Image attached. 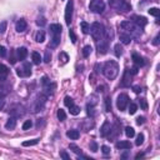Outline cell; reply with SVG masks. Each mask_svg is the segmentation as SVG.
Here are the masks:
<instances>
[{"label":"cell","mask_w":160,"mask_h":160,"mask_svg":"<svg viewBox=\"0 0 160 160\" xmlns=\"http://www.w3.org/2000/svg\"><path fill=\"white\" fill-rule=\"evenodd\" d=\"M153 44H154V45H158V44H159V35H156V38L154 39V42H153Z\"/></svg>","instance_id":"680465c9"},{"label":"cell","mask_w":160,"mask_h":160,"mask_svg":"<svg viewBox=\"0 0 160 160\" xmlns=\"http://www.w3.org/2000/svg\"><path fill=\"white\" fill-rule=\"evenodd\" d=\"M16 127V118L11 116L8 119V121L5 123V129H8V130H13V129H15Z\"/></svg>","instance_id":"7402d4cb"},{"label":"cell","mask_w":160,"mask_h":160,"mask_svg":"<svg viewBox=\"0 0 160 160\" xmlns=\"http://www.w3.org/2000/svg\"><path fill=\"white\" fill-rule=\"evenodd\" d=\"M111 38H113V34H111V29H106L104 33V36L101 39L98 40L96 48H98V53L99 55H105L108 53L109 49V43L111 42Z\"/></svg>","instance_id":"7a4b0ae2"},{"label":"cell","mask_w":160,"mask_h":160,"mask_svg":"<svg viewBox=\"0 0 160 160\" xmlns=\"http://www.w3.org/2000/svg\"><path fill=\"white\" fill-rule=\"evenodd\" d=\"M129 70H130V73L133 74V75H137L138 74V66L137 65H135L134 68H131V69H129Z\"/></svg>","instance_id":"11a10c76"},{"label":"cell","mask_w":160,"mask_h":160,"mask_svg":"<svg viewBox=\"0 0 160 160\" xmlns=\"http://www.w3.org/2000/svg\"><path fill=\"white\" fill-rule=\"evenodd\" d=\"M115 146H116V149H120V150H129V149H131L133 145L128 140H121V141H118Z\"/></svg>","instance_id":"e0dca14e"},{"label":"cell","mask_w":160,"mask_h":160,"mask_svg":"<svg viewBox=\"0 0 160 160\" xmlns=\"http://www.w3.org/2000/svg\"><path fill=\"white\" fill-rule=\"evenodd\" d=\"M4 105H5V100H4V98H3V96H0V110H1V109L4 108Z\"/></svg>","instance_id":"9f6ffc18"},{"label":"cell","mask_w":160,"mask_h":160,"mask_svg":"<svg viewBox=\"0 0 160 160\" xmlns=\"http://www.w3.org/2000/svg\"><path fill=\"white\" fill-rule=\"evenodd\" d=\"M68 60H69V56H68L66 53H60V54H59V61L61 63V65L66 64Z\"/></svg>","instance_id":"f1b7e54d"},{"label":"cell","mask_w":160,"mask_h":160,"mask_svg":"<svg viewBox=\"0 0 160 160\" xmlns=\"http://www.w3.org/2000/svg\"><path fill=\"white\" fill-rule=\"evenodd\" d=\"M89 33L91 34V36H93V39L95 42H98L99 39H101L104 36V33H105V26L103 25L99 21H95L90 25V30Z\"/></svg>","instance_id":"277c9868"},{"label":"cell","mask_w":160,"mask_h":160,"mask_svg":"<svg viewBox=\"0 0 160 160\" xmlns=\"http://www.w3.org/2000/svg\"><path fill=\"white\" fill-rule=\"evenodd\" d=\"M39 143V139H33V140H28V141H24L23 146H34Z\"/></svg>","instance_id":"1f68e13d"},{"label":"cell","mask_w":160,"mask_h":160,"mask_svg":"<svg viewBox=\"0 0 160 160\" xmlns=\"http://www.w3.org/2000/svg\"><path fill=\"white\" fill-rule=\"evenodd\" d=\"M133 23H135L138 26H140V28H144V26L148 24V20H146L144 16H139V15H134L133 16Z\"/></svg>","instance_id":"9a60e30c"},{"label":"cell","mask_w":160,"mask_h":160,"mask_svg":"<svg viewBox=\"0 0 160 160\" xmlns=\"http://www.w3.org/2000/svg\"><path fill=\"white\" fill-rule=\"evenodd\" d=\"M16 74H18V76H30L31 75V65H30V63H24L23 68L16 69Z\"/></svg>","instance_id":"30bf717a"},{"label":"cell","mask_w":160,"mask_h":160,"mask_svg":"<svg viewBox=\"0 0 160 160\" xmlns=\"http://www.w3.org/2000/svg\"><path fill=\"white\" fill-rule=\"evenodd\" d=\"M89 9H90V11L95 13V14H101L105 10V3L103 0H91Z\"/></svg>","instance_id":"52a82bcc"},{"label":"cell","mask_w":160,"mask_h":160,"mask_svg":"<svg viewBox=\"0 0 160 160\" xmlns=\"http://www.w3.org/2000/svg\"><path fill=\"white\" fill-rule=\"evenodd\" d=\"M64 104H65V106H68V108L73 106V105H74V100H73V98H70V96H65V99H64Z\"/></svg>","instance_id":"f35d334b"},{"label":"cell","mask_w":160,"mask_h":160,"mask_svg":"<svg viewBox=\"0 0 160 160\" xmlns=\"http://www.w3.org/2000/svg\"><path fill=\"white\" fill-rule=\"evenodd\" d=\"M103 74L105 75V78L109 80H114L115 78L118 76L119 74V65L116 61L114 60H108L106 63H104L103 65Z\"/></svg>","instance_id":"6da1fadb"},{"label":"cell","mask_w":160,"mask_h":160,"mask_svg":"<svg viewBox=\"0 0 160 160\" xmlns=\"http://www.w3.org/2000/svg\"><path fill=\"white\" fill-rule=\"evenodd\" d=\"M46 100H48V95L44 93L40 94L35 100V104H34V108H33V113H39V111H42L44 106H45Z\"/></svg>","instance_id":"8992f818"},{"label":"cell","mask_w":160,"mask_h":160,"mask_svg":"<svg viewBox=\"0 0 160 160\" xmlns=\"http://www.w3.org/2000/svg\"><path fill=\"white\" fill-rule=\"evenodd\" d=\"M101 151H103L104 155H108V154H110V148L108 145H103L101 146Z\"/></svg>","instance_id":"c3c4849f"},{"label":"cell","mask_w":160,"mask_h":160,"mask_svg":"<svg viewBox=\"0 0 160 160\" xmlns=\"http://www.w3.org/2000/svg\"><path fill=\"white\" fill-rule=\"evenodd\" d=\"M123 31H125L127 34H129V35L134 36V38H139V35H141L143 33V28H140V26H138L135 23H133L131 20H125V21H123L120 24Z\"/></svg>","instance_id":"3957f363"},{"label":"cell","mask_w":160,"mask_h":160,"mask_svg":"<svg viewBox=\"0 0 160 160\" xmlns=\"http://www.w3.org/2000/svg\"><path fill=\"white\" fill-rule=\"evenodd\" d=\"M50 60H52V53H50V50H46L45 52V55H44V63H50Z\"/></svg>","instance_id":"b9f144b4"},{"label":"cell","mask_w":160,"mask_h":160,"mask_svg":"<svg viewBox=\"0 0 160 160\" xmlns=\"http://www.w3.org/2000/svg\"><path fill=\"white\" fill-rule=\"evenodd\" d=\"M69 36H70V40H71V43L73 44H75L76 43V35H75V33H74V30H69Z\"/></svg>","instance_id":"bcb514c9"},{"label":"cell","mask_w":160,"mask_h":160,"mask_svg":"<svg viewBox=\"0 0 160 160\" xmlns=\"http://www.w3.org/2000/svg\"><path fill=\"white\" fill-rule=\"evenodd\" d=\"M61 30H63V28H61L60 24H50L49 26V33L53 35H61Z\"/></svg>","instance_id":"4fadbf2b"},{"label":"cell","mask_w":160,"mask_h":160,"mask_svg":"<svg viewBox=\"0 0 160 160\" xmlns=\"http://www.w3.org/2000/svg\"><path fill=\"white\" fill-rule=\"evenodd\" d=\"M145 154L144 153H139V154H137L135 155V159H140V158H143V156H144Z\"/></svg>","instance_id":"6f0895ef"},{"label":"cell","mask_w":160,"mask_h":160,"mask_svg":"<svg viewBox=\"0 0 160 160\" xmlns=\"http://www.w3.org/2000/svg\"><path fill=\"white\" fill-rule=\"evenodd\" d=\"M73 11H74V0H69L65 6V23L66 25H70V23L73 21Z\"/></svg>","instance_id":"9c48e42d"},{"label":"cell","mask_w":160,"mask_h":160,"mask_svg":"<svg viewBox=\"0 0 160 160\" xmlns=\"http://www.w3.org/2000/svg\"><path fill=\"white\" fill-rule=\"evenodd\" d=\"M137 110H138V105L135 104V103H131V104H130V106H129V113H130V114L133 115V114L137 113Z\"/></svg>","instance_id":"ee69618b"},{"label":"cell","mask_w":160,"mask_h":160,"mask_svg":"<svg viewBox=\"0 0 160 160\" xmlns=\"http://www.w3.org/2000/svg\"><path fill=\"white\" fill-rule=\"evenodd\" d=\"M42 84H43V86H45V85L50 84V80H49V78H48V76H44L43 79H42Z\"/></svg>","instance_id":"816d5d0a"},{"label":"cell","mask_w":160,"mask_h":160,"mask_svg":"<svg viewBox=\"0 0 160 160\" xmlns=\"http://www.w3.org/2000/svg\"><path fill=\"white\" fill-rule=\"evenodd\" d=\"M89 148H90V150L93 151V153H96L98 151V144H96V141H90V145H89Z\"/></svg>","instance_id":"f6af8a7d"},{"label":"cell","mask_w":160,"mask_h":160,"mask_svg":"<svg viewBox=\"0 0 160 160\" xmlns=\"http://www.w3.org/2000/svg\"><path fill=\"white\" fill-rule=\"evenodd\" d=\"M133 61H134V64H135V65H137L138 68H139V66H144V65H145V60H144V58L140 56V55H139V54H137V53L133 54Z\"/></svg>","instance_id":"ac0fdd59"},{"label":"cell","mask_w":160,"mask_h":160,"mask_svg":"<svg viewBox=\"0 0 160 160\" xmlns=\"http://www.w3.org/2000/svg\"><path fill=\"white\" fill-rule=\"evenodd\" d=\"M145 123V118L144 116H139V118H137V124L138 125H141V124H144Z\"/></svg>","instance_id":"f5cc1de1"},{"label":"cell","mask_w":160,"mask_h":160,"mask_svg":"<svg viewBox=\"0 0 160 160\" xmlns=\"http://www.w3.org/2000/svg\"><path fill=\"white\" fill-rule=\"evenodd\" d=\"M91 46L90 45H86V46H84V49H83V56L84 58H88L91 54Z\"/></svg>","instance_id":"836d02e7"},{"label":"cell","mask_w":160,"mask_h":160,"mask_svg":"<svg viewBox=\"0 0 160 160\" xmlns=\"http://www.w3.org/2000/svg\"><path fill=\"white\" fill-rule=\"evenodd\" d=\"M35 23H36V25H38V26H44L46 24V20H45V18H44V16H38Z\"/></svg>","instance_id":"74e56055"},{"label":"cell","mask_w":160,"mask_h":160,"mask_svg":"<svg viewBox=\"0 0 160 160\" xmlns=\"http://www.w3.org/2000/svg\"><path fill=\"white\" fill-rule=\"evenodd\" d=\"M26 28H28V23H26L25 19L18 20V23H16V25H15L16 31H18V33H24L26 30Z\"/></svg>","instance_id":"2e32d148"},{"label":"cell","mask_w":160,"mask_h":160,"mask_svg":"<svg viewBox=\"0 0 160 160\" xmlns=\"http://www.w3.org/2000/svg\"><path fill=\"white\" fill-rule=\"evenodd\" d=\"M119 39H120L121 44H125V45L130 44V42H131V36L129 35V34H127L125 31H121L120 34H119Z\"/></svg>","instance_id":"d6986e66"},{"label":"cell","mask_w":160,"mask_h":160,"mask_svg":"<svg viewBox=\"0 0 160 160\" xmlns=\"http://www.w3.org/2000/svg\"><path fill=\"white\" fill-rule=\"evenodd\" d=\"M69 148H70V149H71V150H73L74 153H75L76 155H81V154H83V151H81V149L79 148V146H76L75 144H70V145H69Z\"/></svg>","instance_id":"4dcf8cb0"},{"label":"cell","mask_w":160,"mask_h":160,"mask_svg":"<svg viewBox=\"0 0 160 160\" xmlns=\"http://www.w3.org/2000/svg\"><path fill=\"white\" fill-rule=\"evenodd\" d=\"M86 109H88V114H89L90 116H94V104H91V103H88V105H86Z\"/></svg>","instance_id":"60d3db41"},{"label":"cell","mask_w":160,"mask_h":160,"mask_svg":"<svg viewBox=\"0 0 160 160\" xmlns=\"http://www.w3.org/2000/svg\"><path fill=\"white\" fill-rule=\"evenodd\" d=\"M110 130H111V124H110V121L105 120V121L103 123V125H101V128H100V135H101L103 138L108 137V135L110 134Z\"/></svg>","instance_id":"7c38bea8"},{"label":"cell","mask_w":160,"mask_h":160,"mask_svg":"<svg viewBox=\"0 0 160 160\" xmlns=\"http://www.w3.org/2000/svg\"><path fill=\"white\" fill-rule=\"evenodd\" d=\"M33 127V121L31 120H25L23 124V130H29Z\"/></svg>","instance_id":"ab89813d"},{"label":"cell","mask_w":160,"mask_h":160,"mask_svg":"<svg viewBox=\"0 0 160 160\" xmlns=\"http://www.w3.org/2000/svg\"><path fill=\"white\" fill-rule=\"evenodd\" d=\"M20 109H23V106H19V105H18V106L11 108V110H9V111H10V114H11L14 118H19V116H23L24 113H25V111H19Z\"/></svg>","instance_id":"603a6c76"},{"label":"cell","mask_w":160,"mask_h":160,"mask_svg":"<svg viewBox=\"0 0 160 160\" xmlns=\"http://www.w3.org/2000/svg\"><path fill=\"white\" fill-rule=\"evenodd\" d=\"M66 137L69 139H71V140H76V139H79V137H80V133H79V130L71 129V130L66 131Z\"/></svg>","instance_id":"44dd1931"},{"label":"cell","mask_w":160,"mask_h":160,"mask_svg":"<svg viewBox=\"0 0 160 160\" xmlns=\"http://www.w3.org/2000/svg\"><path fill=\"white\" fill-rule=\"evenodd\" d=\"M60 44V35H53L52 36V40L49 43V48L52 49H55V48Z\"/></svg>","instance_id":"cb8c5ba5"},{"label":"cell","mask_w":160,"mask_h":160,"mask_svg":"<svg viewBox=\"0 0 160 160\" xmlns=\"http://www.w3.org/2000/svg\"><path fill=\"white\" fill-rule=\"evenodd\" d=\"M143 143H144V135H143V134H139L138 137H137V141H135V144L139 146V145H141Z\"/></svg>","instance_id":"7dc6e473"},{"label":"cell","mask_w":160,"mask_h":160,"mask_svg":"<svg viewBox=\"0 0 160 160\" xmlns=\"http://www.w3.org/2000/svg\"><path fill=\"white\" fill-rule=\"evenodd\" d=\"M70 114L71 115H79L80 114V108L76 106V105H73V106H70Z\"/></svg>","instance_id":"d590c367"},{"label":"cell","mask_w":160,"mask_h":160,"mask_svg":"<svg viewBox=\"0 0 160 160\" xmlns=\"http://www.w3.org/2000/svg\"><path fill=\"white\" fill-rule=\"evenodd\" d=\"M121 158H123V159H127V158H128V153H124V154L121 155Z\"/></svg>","instance_id":"94428289"},{"label":"cell","mask_w":160,"mask_h":160,"mask_svg":"<svg viewBox=\"0 0 160 160\" xmlns=\"http://www.w3.org/2000/svg\"><path fill=\"white\" fill-rule=\"evenodd\" d=\"M148 11H149V14L153 15V16H155V18H158L159 14H160V10L158 8H150Z\"/></svg>","instance_id":"8d00e7d4"},{"label":"cell","mask_w":160,"mask_h":160,"mask_svg":"<svg viewBox=\"0 0 160 160\" xmlns=\"http://www.w3.org/2000/svg\"><path fill=\"white\" fill-rule=\"evenodd\" d=\"M140 105H141V108L144 109V110H146V109H148V103H146L145 99H140Z\"/></svg>","instance_id":"f907efd6"},{"label":"cell","mask_w":160,"mask_h":160,"mask_svg":"<svg viewBox=\"0 0 160 160\" xmlns=\"http://www.w3.org/2000/svg\"><path fill=\"white\" fill-rule=\"evenodd\" d=\"M8 75H9V69L4 64H0V81H4Z\"/></svg>","instance_id":"ffe728a7"},{"label":"cell","mask_w":160,"mask_h":160,"mask_svg":"<svg viewBox=\"0 0 160 160\" xmlns=\"http://www.w3.org/2000/svg\"><path fill=\"white\" fill-rule=\"evenodd\" d=\"M6 26H8V21L6 20L0 23V34H4L6 31Z\"/></svg>","instance_id":"7bdbcfd3"},{"label":"cell","mask_w":160,"mask_h":160,"mask_svg":"<svg viewBox=\"0 0 160 160\" xmlns=\"http://www.w3.org/2000/svg\"><path fill=\"white\" fill-rule=\"evenodd\" d=\"M109 5L111 6L114 10L120 13H128L131 10V5L129 4L127 0H110Z\"/></svg>","instance_id":"5b68a950"},{"label":"cell","mask_w":160,"mask_h":160,"mask_svg":"<svg viewBox=\"0 0 160 160\" xmlns=\"http://www.w3.org/2000/svg\"><path fill=\"white\" fill-rule=\"evenodd\" d=\"M125 135H127L128 138H133L135 135V130H134V128H131V127H127L125 128Z\"/></svg>","instance_id":"f546056e"},{"label":"cell","mask_w":160,"mask_h":160,"mask_svg":"<svg viewBox=\"0 0 160 160\" xmlns=\"http://www.w3.org/2000/svg\"><path fill=\"white\" fill-rule=\"evenodd\" d=\"M60 156H61L63 159H65V160H70V156L68 155L66 151H61V153H60Z\"/></svg>","instance_id":"db71d44e"},{"label":"cell","mask_w":160,"mask_h":160,"mask_svg":"<svg viewBox=\"0 0 160 160\" xmlns=\"http://www.w3.org/2000/svg\"><path fill=\"white\" fill-rule=\"evenodd\" d=\"M80 26H81V31H83V34H89L90 25L86 21H81L80 23Z\"/></svg>","instance_id":"83f0119b"},{"label":"cell","mask_w":160,"mask_h":160,"mask_svg":"<svg viewBox=\"0 0 160 160\" xmlns=\"http://www.w3.org/2000/svg\"><path fill=\"white\" fill-rule=\"evenodd\" d=\"M105 110L111 111V99H110V96H105Z\"/></svg>","instance_id":"d6a6232c"},{"label":"cell","mask_w":160,"mask_h":160,"mask_svg":"<svg viewBox=\"0 0 160 160\" xmlns=\"http://www.w3.org/2000/svg\"><path fill=\"white\" fill-rule=\"evenodd\" d=\"M0 56H1V58L6 56V48L3 46V45H0Z\"/></svg>","instance_id":"681fc988"},{"label":"cell","mask_w":160,"mask_h":160,"mask_svg":"<svg viewBox=\"0 0 160 160\" xmlns=\"http://www.w3.org/2000/svg\"><path fill=\"white\" fill-rule=\"evenodd\" d=\"M35 40L38 43H43L44 40H45V31H44V30H39L35 35Z\"/></svg>","instance_id":"484cf974"},{"label":"cell","mask_w":160,"mask_h":160,"mask_svg":"<svg viewBox=\"0 0 160 160\" xmlns=\"http://www.w3.org/2000/svg\"><path fill=\"white\" fill-rule=\"evenodd\" d=\"M134 91H135V93H139V91H140V88H139V86H135V88H134Z\"/></svg>","instance_id":"91938a15"},{"label":"cell","mask_w":160,"mask_h":160,"mask_svg":"<svg viewBox=\"0 0 160 160\" xmlns=\"http://www.w3.org/2000/svg\"><path fill=\"white\" fill-rule=\"evenodd\" d=\"M31 58H33V63L35 64V65H39V64L42 63V56H40V54L38 52H34L31 54Z\"/></svg>","instance_id":"d4e9b609"},{"label":"cell","mask_w":160,"mask_h":160,"mask_svg":"<svg viewBox=\"0 0 160 160\" xmlns=\"http://www.w3.org/2000/svg\"><path fill=\"white\" fill-rule=\"evenodd\" d=\"M128 105H129V96L127 94H120L118 96V100H116V106H118V109L120 111H124L125 109L128 108Z\"/></svg>","instance_id":"ba28073f"},{"label":"cell","mask_w":160,"mask_h":160,"mask_svg":"<svg viewBox=\"0 0 160 160\" xmlns=\"http://www.w3.org/2000/svg\"><path fill=\"white\" fill-rule=\"evenodd\" d=\"M26 56H28V49L26 48H19V49H16V58H18V60L20 61H24L26 59Z\"/></svg>","instance_id":"5bb4252c"},{"label":"cell","mask_w":160,"mask_h":160,"mask_svg":"<svg viewBox=\"0 0 160 160\" xmlns=\"http://www.w3.org/2000/svg\"><path fill=\"white\" fill-rule=\"evenodd\" d=\"M114 53H115V56H118V58H120L123 55V53H124V49H123V46L120 45V44H115Z\"/></svg>","instance_id":"4316f807"},{"label":"cell","mask_w":160,"mask_h":160,"mask_svg":"<svg viewBox=\"0 0 160 160\" xmlns=\"http://www.w3.org/2000/svg\"><path fill=\"white\" fill-rule=\"evenodd\" d=\"M131 81H133V74L130 73V70H129V69H125L120 85L123 88H128V86H130V85H131Z\"/></svg>","instance_id":"8fae6325"},{"label":"cell","mask_w":160,"mask_h":160,"mask_svg":"<svg viewBox=\"0 0 160 160\" xmlns=\"http://www.w3.org/2000/svg\"><path fill=\"white\" fill-rule=\"evenodd\" d=\"M58 119H59L60 121H64L66 119V114L63 109H59V110H58Z\"/></svg>","instance_id":"e575fe53"}]
</instances>
